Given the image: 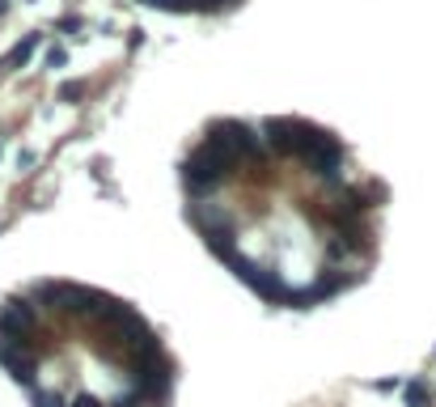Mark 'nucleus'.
I'll list each match as a JSON object with an SVG mask.
<instances>
[{
    "label": "nucleus",
    "instance_id": "nucleus-1",
    "mask_svg": "<svg viewBox=\"0 0 436 407\" xmlns=\"http://www.w3.org/2000/svg\"><path fill=\"white\" fill-rule=\"evenodd\" d=\"M187 161V195L204 238L254 289L280 302H318L365 268L369 195L343 170V149L301 123L254 136L225 123Z\"/></svg>",
    "mask_w": 436,
    "mask_h": 407
}]
</instances>
